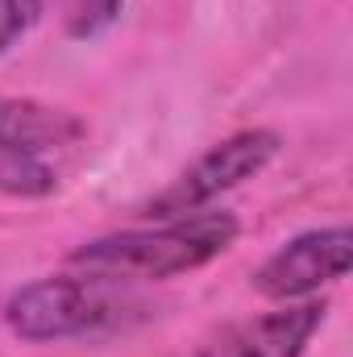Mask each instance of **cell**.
Returning a JSON list of instances; mask_svg holds the SVG:
<instances>
[{"mask_svg":"<svg viewBox=\"0 0 353 357\" xmlns=\"http://www.w3.org/2000/svg\"><path fill=\"white\" fill-rule=\"evenodd\" d=\"M59 187V171L46 158H25V154H0V191L17 199H38Z\"/></svg>","mask_w":353,"mask_h":357,"instance_id":"7","label":"cell"},{"mask_svg":"<svg viewBox=\"0 0 353 357\" xmlns=\"http://www.w3.org/2000/svg\"><path fill=\"white\" fill-rule=\"evenodd\" d=\"M237 241L233 212H187L163 220L158 229H125L84 241L71 250L67 266L88 278L121 282V278H175L208 266Z\"/></svg>","mask_w":353,"mask_h":357,"instance_id":"1","label":"cell"},{"mask_svg":"<svg viewBox=\"0 0 353 357\" xmlns=\"http://www.w3.org/2000/svg\"><path fill=\"white\" fill-rule=\"evenodd\" d=\"M353 237L350 229H312L291 237L283 250H274L262 266L254 270V291L274 303H295L316 295L320 287L350 274Z\"/></svg>","mask_w":353,"mask_h":357,"instance_id":"4","label":"cell"},{"mask_svg":"<svg viewBox=\"0 0 353 357\" xmlns=\"http://www.w3.org/2000/svg\"><path fill=\"white\" fill-rule=\"evenodd\" d=\"M320 324H324V303L316 299L283 303L278 312L241 328L229 357H303L312 337L320 333Z\"/></svg>","mask_w":353,"mask_h":357,"instance_id":"6","label":"cell"},{"mask_svg":"<svg viewBox=\"0 0 353 357\" xmlns=\"http://www.w3.org/2000/svg\"><path fill=\"white\" fill-rule=\"evenodd\" d=\"M84 137V125L50 104L38 100H0V154L25 158H54Z\"/></svg>","mask_w":353,"mask_h":357,"instance_id":"5","label":"cell"},{"mask_svg":"<svg viewBox=\"0 0 353 357\" xmlns=\"http://www.w3.org/2000/svg\"><path fill=\"white\" fill-rule=\"evenodd\" d=\"M42 0H0V54L13 50L38 21Z\"/></svg>","mask_w":353,"mask_h":357,"instance_id":"9","label":"cell"},{"mask_svg":"<svg viewBox=\"0 0 353 357\" xmlns=\"http://www.w3.org/2000/svg\"><path fill=\"white\" fill-rule=\"evenodd\" d=\"M121 13V0H75L67 13V33L71 38H91L100 29H108Z\"/></svg>","mask_w":353,"mask_h":357,"instance_id":"8","label":"cell"},{"mask_svg":"<svg viewBox=\"0 0 353 357\" xmlns=\"http://www.w3.org/2000/svg\"><path fill=\"white\" fill-rule=\"evenodd\" d=\"M274 154H278V137L270 129H241V133L216 142L212 150H204L167 191H158L146 204V216L150 220H175L187 212H200L216 195L241 187L246 178L262 175Z\"/></svg>","mask_w":353,"mask_h":357,"instance_id":"3","label":"cell"},{"mask_svg":"<svg viewBox=\"0 0 353 357\" xmlns=\"http://www.w3.org/2000/svg\"><path fill=\"white\" fill-rule=\"evenodd\" d=\"M125 295L112 291V282L88 274H50L38 282H25L8 295L4 320L21 341H71L112 328L125 316Z\"/></svg>","mask_w":353,"mask_h":357,"instance_id":"2","label":"cell"}]
</instances>
